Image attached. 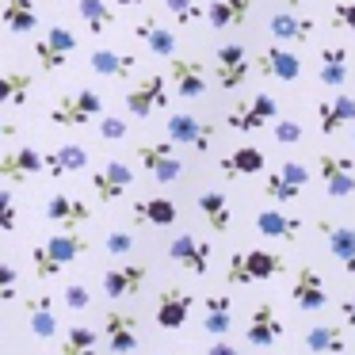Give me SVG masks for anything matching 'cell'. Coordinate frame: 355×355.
Listing matches in <instances>:
<instances>
[{
    "label": "cell",
    "mask_w": 355,
    "mask_h": 355,
    "mask_svg": "<svg viewBox=\"0 0 355 355\" xmlns=\"http://www.w3.org/2000/svg\"><path fill=\"white\" fill-rule=\"evenodd\" d=\"M85 252H88V241L80 237L77 230H62V233H54V237H46L42 245H35V248H31L35 275H39V279H58L73 260H80Z\"/></svg>",
    "instance_id": "1"
},
{
    "label": "cell",
    "mask_w": 355,
    "mask_h": 355,
    "mask_svg": "<svg viewBox=\"0 0 355 355\" xmlns=\"http://www.w3.org/2000/svg\"><path fill=\"white\" fill-rule=\"evenodd\" d=\"M286 260L271 248H248V252H233L230 268H225V283L230 286H248V283H268V279L283 275Z\"/></svg>",
    "instance_id": "2"
},
{
    "label": "cell",
    "mask_w": 355,
    "mask_h": 355,
    "mask_svg": "<svg viewBox=\"0 0 355 355\" xmlns=\"http://www.w3.org/2000/svg\"><path fill=\"white\" fill-rule=\"evenodd\" d=\"M100 115H103V96L96 88H77V92H65L50 103V123L62 126V130L92 126Z\"/></svg>",
    "instance_id": "3"
},
{
    "label": "cell",
    "mask_w": 355,
    "mask_h": 355,
    "mask_svg": "<svg viewBox=\"0 0 355 355\" xmlns=\"http://www.w3.org/2000/svg\"><path fill=\"white\" fill-rule=\"evenodd\" d=\"M275 119H279V100L268 92L252 96V100H241L225 111V126L237 130V134H256V130H263V126H271Z\"/></svg>",
    "instance_id": "4"
},
{
    "label": "cell",
    "mask_w": 355,
    "mask_h": 355,
    "mask_svg": "<svg viewBox=\"0 0 355 355\" xmlns=\"http://www.w3.org/2000/svg\"><path fill=\"white\" fill-rule=\"evenodd\" d=\"M248 77H252V58H248L245 42H222L214 50V85L222 92H237Z\"/></svg>",
    "instance_id": "5"
},
{
    "label": "cell",
    "mask_w": 355,
    "mask_h": 355,
    "mask_svg": "<svg viewBox=\"0 0 355 355\" xmlns=\"http://www.w3.org/2000/svg\"><path fill=\"white\" fill-rule=\"evenodd\" d=\"M168 107V80L164 73H141L130 88H126V111L134 119H149L153 111Z\"/></svg>",
    "instance_id": "6"
},
{
    "label": "cell",
    "mask_w": 355,
    "mask_h": 355,
    "mask_svg": "<svg viewBox=\"0 0 355 355\" xmlns=\"http://www.w3.org/2000/svg\"><path fill=\"white\" fill-rule=\"evenodd\" d=\"M73 54H77V35H73L69 27H50V31L35 42V62H39L42 77L62 73Z\"/></svg>",
    "instance_id": "7"
},
{
    "label": "cell",
    "mask_w": 355,
    "mask_h": 355,
    "mask_svg": "<svg viewBox=\"0 0 355 355\" xmlns=\"http://www.w3.org/2000/svg\"><path fill=\"white\" fill-rule=\"evenodd\" d=\"M138 164L157 180V184H176L184 176V161L176 157V146L168 138H157V141H141L138 146Z\"/></svg>",
    "instance_id": "8"
},
{
    "label": "cell",
    "mask_w": 355,
    "mask_h": 355,
    "mask_svg": "<svg viewBox=\"0 0 355 355\" xmlns=\"http://www.w3.org/2000/svg\"><path fill=\"white\" fill-rule=\"evenodd\" d=\"M252 73L283 80V85H294V80L302 77V58L294 54L291 46H283V42H268V46L252 58Z\"/></svg>",
    "instance_id": "9"
},
{
    "label": "cell",
    "mask_w": 355,
    "mask_h": 355,
    "mask_svg": "<svg viewBox=\"0 0 355 355\" xmlns=\"http://www.w3.org/2000/svg\"><path fill=\"white\" fill-rule=\"evenodd\" d=\"M164 134H168L172 146H187V149H195V153H210V146H214V126L202 123V119H195L191 111L168 115Z\"/></svg>",
    "instance_id": "10"
},
{
    "label": "cell",
    "mask_w": 355,
    "mask_h": 355,
    "mask_svg": "<svg viewBox=\"0 0 355 355\" xmlns=\"http://www.w3.org/2000/svg\"><path fill=\"white\" fill-rule=\"evenodd\" d=\"M100 344L111 355H134L138 352V317L126 309H107L103 313V336Z\"/></svg>",
    "instance_id": "11"
},
{
    "label": "cell",
    "mask_w": 355,
    "mask_h": 355,
    "mask_svg": "<svg viewBox=\"0 0 355 355\" xmlns=\"http://www.w3.org/2000/svg\"><path fill=\"white\" fill-rule=\"evenodd\" d=\"M317 172L329 191V199H347L355 195V161L344 153H321L317 157Z\"/></svg>",
    "instance_id": "12"
},
{
    "label": "cell",
    "mask_w": 355,
    "mask_h": 355,
    "mask_svg": "<svg viewBox=\"0 0 355 355\" xmlns=\"http://www.w3.org/2000/svg\"><path fill=\"white\" fill-rule=\"evenodd\" d=\"M210 256H214L210 241L195 237V233H180V237L168 241V260L176 263V268L191 271V275H207V271H210Z\"/></svg>",
    "instance_id": "13"
},
{
    "label": "cell",
    "mask_w": 355,
    "mask_h": 355,
    "mask_svg": "<svg viewBox=\"0 0 355 355\" xmlns=\"http://www.w3.org/2000/svg\"><path fill=\"white\" fill-rule=\"evenodd\" d=\"M291 298L298 309H306V313H317V309L329 306V286H324L321 271L309 268V263H302L298 271H294V286H291Z\"/></svg>",
    "instance_id": "14"
},
{
    "label": "cell",
    "mask_w": 355,
    "mask_h": 355,
    "mask_svg": "<svg viewBox=\"0 0 355 355\" xmlns=\"http://www.w3.org/2000/svg\"><path fill=\"white\" fill-rule=\"evenodd\" d=\"M168 85L180 100H199L207 96V69H202L195 58H176L172 54V65H168Z\"/></svg>",
    "instance_id": "15"
},
{
    "label": "cell",
    "mask_w": 355,
    "mask_h": 355,
    "mask_svg": "<svg viewBox=\"0 0 355 355\" xmlns=\"http://www.w3.org/2000/svg\"><path fill=\"white\" fill-rule=\"evenodd\" d=\"M134 187V168L123 161H107L103 168L92 172V191L100 202H119Z\"/></svg>",
    "instance_id": "16"
},
{
    "label": "cell",
    "mask_w": 355,
    "mask_h": 355,
    "mask_svg": "<svg viewBox=\"0 0 355 355\" xmlns=\"http://www.w3.org/2000/svg\"><path fill=\"white\" fill-rule=\"evenodd\" d=\"M146 279H149L146 263H115L111 271H103V294L111 302H126L146 286Z\"/></svg>",
    "instance_id": "17"
},
{
    "label": "cell",
    "mask_w": 355,
    "mask_h": 355,
    "mask_svg": "<svg viewBox=\"0 0 355 355\" xmlns=\"http://www.w3.org/2000/svg\"><path fill=\"white\" fill-rule=\"evenodd\" d=\"M191 309H195V298L184 291V286H164L161 294H157V324L161 329H184L187 324V317H191Z\"/></svg>",
    "instance_id": "18"
},
{
    "label": "cell",
    "mask_w": 355,
    "mask_h": 355,
    "mask_svg": "<svg viewBox=\"0 0 355 355\" xmlns=\"http://www.w3.org/2000/svg\"><path fill=\"white\" fill-rule=\"evenodd\" d=\"M42 172V153L35 146H16L0 153V180H12V184H27Z\"/></svg>",
    "instance_id": "19"
},
{
    "label": "cell",
    "mask_w": 355,
    "mask_h": 355,
    "mask_svg": "<svg viewBox=\"0 0 355 355\" xmlns=\"http://www.w3.org/2000/svg\"><path fill=\"white\" fill-rule=\"evenodd\" d=\"M279 336H283V321H279L275 306L271 302H256L252 313H248L245 340L252 347H271V344H279Z\"/></svg>",
    "instance_id": "20"
},
{
    "label": "cell",
    "mask_w": 355,
    "mask_h": 355,
    "mask_svg": "<svg viewBox=\"0 0 355 355\" xmlns=\"http://www.w3.org/2000/svg\"><path fill=\"white\" fill-rule=\"evenodd\" d=\"M42 218L54 225H62V230H77V225H85L88 218H92V207H88L85 199H77V195H50L46 207H42Z\"/></svg>",
    "instance_id": "21"
},
{
    "label": "cell",
    "mask_w": 355,
    "mask_h": 355,
    "mask_svg": "<svg viewBox=\"0 0 355 355\" xmlns=\"http://www.w3.org/2000/svg\"><path fill=\"white\" fill-rule=\"evenodd\" d=\"M317 230H321V237H324V245H329L332 260H336L347 275H355V230H352V225H340V222H329V218H321Z\"/></svg>",
    "instance_id": "22"
},
{
    "label": "cell",
    "mask_w": 355,
    "mask_h": 355,
    "mask_svg": "<svg viewBox=\"0 0 355 355\" xmlns=\"http://www.w3.org/2000/svg\"><path fill=\"white\" fill-rule=\"evenodd\" d=\"M88 65H92L96 77H107V80H126L134 69H138V58L126 54V50H115V46H96L88 54Z\"/></svg>",
    "instance_id": "23"
},
{
    "label": "cell",
    "mask_w": 355,
    "mask_h": 355,
    "mask_svg": "<svg viewBox=\"0 0 355 355\" xmlns=\"http://www.w3.org/2000/svg\"><path fill=\"white\" fill-rule=\"evenodd\" d=\"M268 31L275 42H309L317 31V24L309 16H302L298 8H286V12H275L268 19Z\"/></svg>",
    "instance_id": "24"
},
{
    "label": "cell",
    "mask_w": 355,
    "mask_h": 355,
    "mask_svg": "<svg viewBox=\"0 0 355 355\" xmlns=\"http://www.w3.org/2000/svg\"><path fill=\"white\" fill-rule=\"evenodd\" d=\"M88 164V149L85 146H58L50 149V153H42V172H46L50 180H65L73 176V172H80Z\"/></svg>",
    "instance_id": "25"
},
{
    "label": "cell",
    "mask_w": 355,
    "mask_h": 355,
    "mask_svg": "<svg viewBox=\"0 0 355 355\" xmlns=\"http://www.w3.org/2000/svg\"><path fill=\"white\" fill-rule=\"evenodd\" d=\"M317 126L321 134H340L344 126H355V100L352 96H332V100L317 103Z\"/></svg>",
    "instance_id": "26"
},
{
    "label": "cell",
    "mask_w": 355,
    "mask_h": 355,
    "mask_svg": "<svg viewBox=\"0 0 355 355\" xmlns=\"http://www.w3.org/2000/svg\"><path fill=\"white\" fill-rule=\"evenodd\" d=\"M263 164H268V157H263L260 146H241L233 153H225L218 168H222L225 180H241V176H260Z\"/></svg>",
    "instance_id": "27"
},
{
    "label": "cell",
    "mask_w": 355,
    "mask_h": 355,
    "mask_svg": "<svg viewBox=\"0 0 355 355\" xmlns=\"http://www.w3.org/2000/svg\"><path fill=\"white\" fill-rule=\"evenodd\" d=\"M130 218L138 225H176V218H180V210H176V202L172 199H164V195H149V199H138L134 202V210H130Z\"/></svg>",
    "instance_id": "28"
},
{
    "label": "cell",
    "mask_w": 355,
    "mask_h": 355,
    "mask_svg": "<svg viewBox=\"0 0 355 355\" xmlns=\"http://www.w3.org/2000/svg\"><path fill=\"white\" fill-rule=\"evenodd\" d=\"M134 35L149 46V54H157V58H172V54H176V35H172L157 16H141L138 24H134Z\"/></svg>",
    "instance_id": "29"
},
{
    "label": "cell",
    "mask_w": 355,
    "mask_h": 355,
    "mask_svg": "<svg viewBox=\"0 0 355 355\" xmlns=\"http://www.w3.org/2000/svg\"><path fill=\"white\" fill-rule=\"evenodd\" d=\"M35 92V73L8 69L0 73V107H27Z\"/></svg>",
    "instance_id": "30"
},
{
    "label": "cell",
    "mask_w": 355,
    "mask_h": 355,
    "mask_svg": "<svg viewBox=\"0 0 355 355\" xmlns=\"http://www.w3.org/2000/svg\"><path fill=\"white\" fill-rule=\"evenodd\" d=\"M24 309H27V324L39 340H50L58 332V317H54V298L50 294H31L24 298Z\"/></svg>",
    "instance_id": "31"
},
{
    "label": "cell",
    "mask_w": 355,
    "mask_h": 355,
    "mask_svg": "<svg viewBox=\"0 0 355 355\" xmlns=\"http://www.w3.org/2000/svg\"><path fill=\"white\" fill-rule=\"evenodd\" d=\"M302 344H306V352H313V355H344L347 329L344 324H313Z\"/></svg>",
    "instance_id": "32"
},
{
    "label": "cell",
    "mask_w": 355,
    "mask_h": 355,
    "mask_svg": "<svg viewBox=\"0 0 355 355\" xmlns=\"http://www.w3.org/2000/svg\"><path fill=\"white\" fill-rule=\"evenodd\" d=\"M0 24L8 27L12 35H35L39 31V8H35V0H4Z\"/></svg>",
    "instance_id": "33"
},
{
    "label": "cell",
    "mask_w": 355,
    "mask_h": 355,
    "mask_svg": "<svg viewBox=\"0 0 355 355\" xmlns=\"http://www.w3.org/2000/svg\"><path fill=\"white\" fill-rule=\"evenodd\" d=\"M248 12H252V0H214V4L202 12V19H207L214 31H230V27L245 24Z\"/></svg>",
    "instance_id": "34"
},
{
    "label": "cell",
    "mask_w": 355,
    "mask_h": 355,
    "mask_svg": "<svg viewBox=\"0 0 355 355\" xmlns=\"http://www.w3.org/2000/svg\"><path fill=\"white\" fill-rule=\"evenodd\" d=\"M256 230L271 241H298L302 237V218L283 214V210H260V214H256Z\"/></svg>",
    "instance_id": "35"
},
{
    "label": "cell",
    "mask_w": 355,
    "mask_h": 355,
    "mask_svg": "<svg viewBox=\"0 0 355 355\" xmlns=\"http://www.w3.org/2000/svg\"><path fill=\"white\" fill-rule=\"evenodd\" d=\"M202 329L210 336H225L233 329V298L230 294H210V298H202Z\"/></svg>",
    "instance_id": "36"
},
{
    "label": "cell",
    "mask_w": 355,
    "mask_h": 355,
    "mask_svg": "<svg viewBox=\"0 0 355 355\" xmlns=\"http://www.w3.org/2000/svg\"><path fill=\"white\" fill-rule=\"evenodd\" d=\"M195 207H199V214L207 218V225L214 233H230L233 210H230V199H225L222 191H202L199 199H195Z\"/></svg>",
    "instance_id": "37"
},
{
    "label": "cell",
    "mask_w": 355,
    "mask_h": 355,
    "mask_svg": "<svg viewBox=\"0 0 355 355\" xmlns=\"http://www.w3.org/2000/svg\"><path fill=\"white\" fill-rule=\"evenodd\" d=\"M344 80H347V46L344 42L321 46V85L324 88H344Z\"/></svg>",
    "instance_id": "38"
},
{
    "label": "cell",
    "mask_w": 355,
    "mask_h": 355,
    "mask_svg": "<svg viewBox=\"0 0 355 355\" xmlns=\"http://www.w3.org/2000/svg\"><path fill=\"white\" fill-rule=\"evenodd\" d=\"M77 16H80V24L88 27L92 39H103V31L115 24V12H111L107 0H77Z\"/></svg>",
    "instance_id": "39"
},
{
    "label": "cell",
    "mask_w": 355,
    "mask_h": 355,
    "mask_svg": "<svg viewBox=\"0 0 355 355\" xmlns=\"http://www.w3.org/2000/svg\"><path fill=\"white\" fill-rule=\"evenodd\" d=\"M58 355H100V332L88 329V324H73V329L65 332Z\"/></svg>",
    "instance_id": "40"
},
{
    "label": "cell",
    "mask_w": 355,
    "mask_h": 355,
    "mask_svg": "<svg viewBox=\"0 0 355 355\" xmlns=\"http://www.w3.org/2000/svg\"><path fill=\"white\" fill-rule=\"evenodd\" d=\"M302 191H306V187H298V184H291V180L283 176V172H268V176H263V195H268L271 202H294V199H302Z\"/></svg>",
    "instance_id": "41"
},
{
    "label": "cell",
    "mask_w": 355,
    "mask_h": 355,
    "mask_svg": "<svg viewBox=\"0 0 355 355\" xmlns=\"http://www.w3.org/2000/svg\"><path fill=\"white\" fill-rule=\"evenodd\" d=\"M164 12H172V19H176L180 27H187V24H195V19H202V4L199 0H164Z\"/></svg>",
    "instance_id": "42"
},
{
    "label": "cell",
    "mask_w": 355,
    "mask_h": 355,
    "mask_svg": "<svg viewBox=\"0 0 355 355\" xmlns=\"http://www.w3.org/2000/svg\"><path fill=\"white\" fill-rule=\"evenodd\" d=\"M134 233H126V230H111L107 237H103V252H111V256H134Z\"/></svg>",
    "instance_id": "43"
},
{
    "label": "cell",
    "mask_w": 355,
    "mask_h": 355,
    "mask_svg": "<svg viewBox=\"0 0 355 355\" xmlns=\"http://www.w3.org/2000/svg\"><path fill=\"white\" fill-rule=\"evenodd\" d=\"M19 222V210H16V199H12L8 187H0V233H12Z\"/></svg>",
    "instance_id": "44"
},
{
    "label": "cell",
    "mask_w": 355,
    "mask_h": 355,
    "mask_svg": "<svg viewBox=\"0 0 355 355\" xmlns=\"http://www.w3.org/2000/svg\"><path fill=\"white\" fill-rule=\"evenodd\" d=\"M271 134H275L279 146H298L302 141V123H294V119H275Z\"/></svg>",
    "instance_id": "45"
},
{
    "label": "cell",
    "mask_w": 355,
    "mask_h": 355,
    "mask_svg": "<svg viewBox=\"0 0 355 355\" xmlns=\"http://www.w3.org/2000/svg\"><path fill=\"white\" fill-rule=\"evenodd\" d=\"M16 291H19V275H16V268L0 260V306H4V302H16Z\"/></svg>",
    "instance_id": "46"
},
{
    "label": "cell",
    "mask_w": 355,
    "mask_h": 355,
    "mask_svg": "<svg viewBox=\"0 0 355 355\" xmlns=\"http://www.w3.org/2000/svg\"><path fill=\"white\" fill-rule=\"evenodd\" d=\"M96 130H100V138H107V141H123L126 138V123L115 119V115H107V111L96 119Z\"/></svg>",
    "instance_id": "47"
},
{
    "label": "cell",
    "mask_w": 355,
    "mask_h": 355,
    "mask_svg": "<svg viewBox=\"0 0 355 355\" xmlns=\"http://www.w3.org/2000/svg\"><path fill=\"white\" fill-rule=\"evenodd\" d=\"M332 27L355 35V0H340V4H332Z\"/></svg>",
    "instance_id": "48"
},
{
    "label": "cell",
    "mask_w": 355,
    "mask_h": 355,
    "mask_svg": "<svg viewBox=\"0 0 355 355\" xmlns=\"http://www.w3.org/2000/svg\"><path fill=\"white\" fill-rule=\"evenodd\" d=\"M88 302H92V294H88L85 283H69V286H65V306H69V309H88Z\"/></svg>",
    "instance_id": "49"
},
{
    "label": "cell",
    "mask_w": 355,
    "mask_h": 355,
    "mask_svg": "<svg viewBox=\"0 0 355 355\" xmlns=\"http://www.w3.org/2000/svg\"><path fill=\"white\" fill-rule=\"evenodd\" d=\"M279 172H283L286 180H291V184H298V187H306L309 184V168L302 161H283L279 164Z\"/></svg>",
    "instance_id": "50"
},
{
    "label": "cell",
    "mask_w": 355,
    "mask_h": 355,
    "mask_svg": "<svg viewBox=\"0 0 355 355\" xmlns=\"http://www.w3.org/2000/svg\"><path fill=\"white\" fill-rule=\"evenodd\" d=\"M207 355H241V352H237V347L230 344V340H222V336H218L214 344L207 347Z\"/></svg>",
    "instance_id": "51"
},
{
    "label": "cell",
    "mask_w": 355,
    "mask_h": 355,
    "mask_svg": "<svg viewBox=\"0 0 355 355\" xmlns=\"http://www.w3.org/2000/svg\"><path fill=\"white\" fill-rule=\"evenodd\" d=\"M340 317H344V329H355V298L340 302Z\"/></svg>",
    "instance_id": "52"
},
{
    "label": "cell",
    "mask_w": 355,
    "mask_h": 355,
    "mask_svg": "<svg viewBox=\"0 0 355 355\" xmlns=\"http://www.w3.org/2000/svg\"><path fill=\"white\" fill-rule=\"evenodd\" d=\"M12 134H16V126H12V123H0V153H4V141H8Z\"/></svg>",
    "instance_id": "53"
},
{
    "label": "cell",
    "mask_w": 355,
    "mask_h": 355,
    "mask_svg": "<svg viewBox=\"0 0 355 355\" xmlns=\"http://www.w3.org/2000/svg\"><path fill=\"white\" fill-rule=\"evenodd\" d=\"M275 4H283V8H306V4H309V0H275Z\"/></svg>",
    "instance_id": "54"
},
{
    "label": "cell",
    "mask_w": 355,
    "mask_h": 355,
    "mask_svg": "<svg viewBox=\"0 0 355 355\" xmlns=\"http://www.w3.org/2000/svg\"><path fill=\"white\" fill-rule=\"evenodd\" d=\"M119 8H138V4H146V0H115Z\"/></svg>",
    "instance_id": "55"
},
{
    "label": "cell",
    "mask_w": 355,
    "mask_h": 355,
    "mask_svg": "<svg viewBox=\"0 0 355 355\" xmlns=\"http://www.w3.org/2000/svg\"><path fill=\"white\" fill-rule=\"evenodd\" d=\"M157 355H164V352H157Z\"/></svg>",
    "instance_id": "56"
},
{
    "label": "cell",
    "mask_w": 355,
    "mask_h": 355,
    "mask_svg": "<svg viewBox=\"0 0 355 355\" xmlns=\"http://www.w3.org/2000/svg\"><path fill=\"white\" fill-rule=\"evenodd\" d=\"M352 141H355V134H352Z\"/></svg>",
    "instance_id": "57"
}]
</instances>
